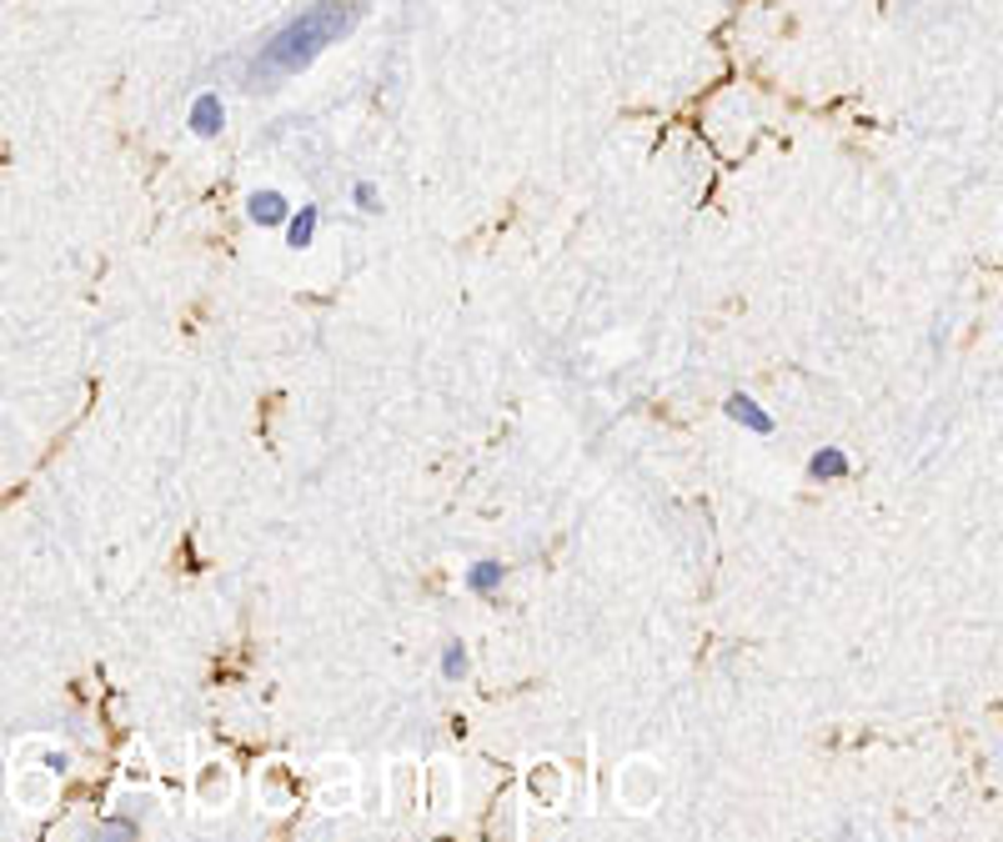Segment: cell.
I'll return each instance as SVG.
<instances>
[{
	"label": "cell",
	"mask_w": 1003,
	"mask_h": 842,
	"mask_svg": "<svg viewBox=\"0 0 1003 842\" xmlns=\"http://www.w3.org/2000/svg\"><path fill=\"white\" fill-rule=\"evenodd\" d=\"M728 417L738 421V426H748V432H757V436H768L773 432V417L763 407H757L753 397H748V392H732L728 397Z\"/></svg>",
	"instance_id": "obj_10"
},
{
	"label": "cell",
	"mask_w": 1003,
	"mask_h": 842,
	"mask_svg": "<svg viewBox=\"0 0 1003 842\" xmlns=\"http://www.w3.org/2000/svg\"><path fill=\"white\" fill-rule=\"evenodd\" d=\"M848 471H853V461H848V452H838V446H823V452H813V461H808V477H813V482H838Z\"/></svg>",
	"instance_id": "obj_11"
},
{
	"label": "cell",
	"mask_w": 1003,
	"mask_h": 842,
	"mask_svg": "<svg viewBox=\"0 0 1003 842\" xmlns=\"http://www.w3.org/2000/svg\"><path fill=\"white\" fill-rule=\"evenodd\" d=\"M311 797L322 813H351L361 797V778L351 757H322L317 772H311Z\"/></svg>",
	"instance_id": "obj_2"
},
{
	"label": "cell",
	"mask_w": 1003,
	"mask_h": 842,
	"mask_svg": "<svg viewBox=\"0 0 1003 842\" xmlns=\"http://www.w3.org/2000/svg\"><path fill=\"white\" fill-rule=\"evenodd\" d=\"M317 221H322V211L311 206H301V211H291V221H286V246L291 251H307L311 246V236H317Z\"/></svg>",
	"instance_id": "obj_12"
},
{
	"label": "cell",
	"mask_w": 1003,
	"mask_h": 842,
	"mask_svg": "<svg viewBox=\"0 0 1003 842\" xmlns=\"http://www.w3.org/2000/svg\"><path fill=\"white\" fill-rule=\"evenodd\" d=\"M247 216L256 226H286V221H291V201H286L282 191H272V187L251 191V196H247Z\"/></svg>",
	"instance_id": "obj_9"
},
{
	"label": "cell",
	"mask_w": 1003,
	"mask_h": 842,
	"mask_svg": "<svg viewBox=\"0 0 1003 842\" xmlns=\"http://www.w3.org/2000/svg\"><path fill=\"white\" fill-rule=\"evenodd\" d=\"M100 838H141V828H131V822H111V828H100Z\"/></svg>",
	"instance_id": "obj_16"
},
{
	"label": "cell",
	"mask_w": 1003,
	"mask_h": 842,
	"mask_svg": "<svg viewBox=\"0 0 1003 842\" xmlns=\"http://www.w3.org/2000/svg\"><path fill=\"white\" fill-rule=\"evenodd\" d=\"M467 587H471V592H497V587H502V562H492V557H487V562H471V567H467Z\"/></svg>",
	"instance_id": "obj_13"
},
{
	"label": "cell",
	"mask_w": 1003,
	"mask_h": 842,
	"mask_svg": "<svg viewBox=\"0 0 1003 842\" xmlns=\"http://www.w3.org/2000/svg\"><path fill=\"white\" fill-rule=\"evenodd\" d=\"M256 797L266 813H291V807L301 803V782H291V768H286V762H272V768H261Z\"/></svg>",
	"instance_id": "obj_6"
},
{
	"label": "cell",
	"mask_w": 1003,
	"mask_h": 842,
	"mask_svg": "<svg viewBox=\"0 0 1003 842\" xmlns=\"http://www.w3.org/2000/svg\"><path fill=\"white\" fill-rule=\"evenodd\" d=\"M421 807H427V813H437V818H446V813H452V803H457V787H452V778H457V768H452V762H432V768L421 772Z\"/></svg>",
	"instance_id": "obj_7"
},
{
	"label": "cell",
	"mask_w": 1003,
	"mask_h": 842,
	"mask_svg": "<svg viewBox=\"0 0 1003 842\" xmlns=\"http://www.w3.org/2000/svg\"><path fill=\"white\" fill-rule=\"evenodd\" d=\"M236 797V768L231 762H222V757H211V762H201L196 772V803L201 813H226Z\"/></svg>",
	"instance_id": "obj_5"
},
{
	"label": "cell",
	"mask_w": 1003,
	"mask_h": 842,
	"mask_svg": "<svg viewBox=\"0 0 1003 842\" xmlns=\"http://www.w3.org/2000/svg\"><path fill=\"white\" fill-rule=\"evenodd\" d=\"M361 11H367V0H311L307 11H297L261 46L256 71L247 75V86H276L286 75L307 71L322 50H332L342 36H351V25L361 21Z\"/></svg>",
	"instance_id": "obj_1"
},
{
	"label": "cell",
	"mask_w": 1003,
	"mask_h": 842,
	"mask_svg": "<svg viewBox=\"0 0 1003 842\" xmlns=\"http://www.w3.org/2000/svg\"><path fill=\"white\" fill-rule=\"evenodd\" d=\"M351 201H357V211H382V196H377L372 181H357V187H351Z\"/></svg>",
	"instance_id": "obj_15"
},
{
	"label": "cell",
	"mask_w": 1003,
	"mask_h": 842,
	"mask_svg": "<svg viewBox=\"0 0 1003 842\" xmlns=\"http://www.w3.org/2000/svg\"><path fill=\"white\" fill-rule=\"evenodd\" d=\"M662 768H657L653 757H628L618 768V803L628 813H653L662 803Z\"/></svg>",
	"instance_id": "obj_3"
},
{
	"label": "cell",
	"mask_w": 1003,
	"mask_h": 842,
	"mask_svg": "<svg viewBox=\"0 0 1003 842\" xmlns=\"http://www.w3.org/2000/svg\"><path fill=\"white\" fill-rule=\"evenodd\" d=\"M522 787H527L533 807L552 813V807H562V797H568V772H562L558 757H537V762H527V772H522Z\"/></svg>",
	"instance_id": "obj_4"
},
{
	"label": "cell",
	"mask_w": 1003,
	"mask_h": 842,
	"mask_svg": "<svg viewBox=\"0 0 1003 842\" xmlns=\"http://www.w3.org/2000/svg\"><path fill=\"white\" fill-rule=\"evenodd\" d=\"M187 125H191V136H201V141H216V136H222V131H226V106H222V96H216V91H201V96L191 100Z\"/></svg>",
	"instance_id": "obj_8"
},
{
	"label": "cell",
	"mask_w": 1003,
	"mask_h": 842,
	"mask_svg": "<svg viewBox=\"0 0 1003 842\" xmlns=\"http://www.w3.org/2000/svg\"><path fill=\"white\" fill-rule=\"evenodd\" d=\"M442 677H446V682H462V677H467V647H462V642H446V652H442Z\"/></svg>",
	"instance_id": "obj_14"
}]
</instances>
